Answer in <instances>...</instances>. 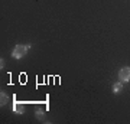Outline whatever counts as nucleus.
I'll use <instances>...</instances> for the list:
<instances>
[{"label":"nucleus","instance_id":"20e7f679","mask_svg":"<svg viewBox=\"0 0 130 124\" xmlns=\"http://www.w3.org/2000/svg\"><path fill=\"white\" fill-rule=\"evenodd\" d=\"M121 90H123V84L121 82H116L114 85H113V92H114V94L121 92Z\"/></svg>","mask_w":130,"mask_h":124},{"label":"nucleus","instance_id":"423d86ee","mask_svg":"<svg viewBox=\"0 0 130 124\" xmlns=\"http://www.w3.org/2000/svg\"><path fill=\"white\" fill-rule=\"evenodd\" d=\"M36 117L42 118V117H43V111H42V110H39V108H36Z\"/></svg>","mask_w":130,"mask_h":124},{"label":"nucleus","instance_id":"39448f33","mask_svg":"<svg viewBox=\"0 0 130 124\" xmlns=\"http://www.w3.org/2000/svg\"><path fill=\"white\" fill-rule=\"evenodd\" d=\"M0 101H2V105H6V104H7L9 97L6 95V92H2V95H0Z\"/></svg>","mask_w":130,"mask_h":124},{"label":"nucleus","instance_id":"f03ea898","mask_svg":"<svg viewBox=\"0 0 130 124\" xmlns=\"http://www.w3.org/2000/svg\"><path fill=\"white\" fill-rule=\"evenodd\" d=\"M119 78H120L121 82H127V81H130V68L129 66H124V68L120 69V72H119Z\"/></svg>","mask_w":130,"mask_h":124},{"label":"nucleus","instance_id":"f257e3e1","mask_svg":"<svg viewBox=\"0 0 130 124\" xmlns=\"http://www.w3.org/2000/svg\"><path fill=\"white\" fill-rule=\"evenodd\" d=\"M28 51H29V45H18V46H14L13 52H12V56L16 58V59H20V58H23L26 55Z\"/></svg>","mask_w":130,"mask_h":124},{"label":"nucleus","instance_id":"7ed1b4c3","mask_svg":"<svg viewBox=\"0 0 130 124\" xmlns=\"http://www.w3.org/2000/svg\"><path fill=\"white\" fill-rule=\"evenodd\" d=\"M13 111L16 113V114H23L25 113V107L22 102H14L13 104Z\"/></svg>","mask_w":130,"mask_h":124}]
</instances>
